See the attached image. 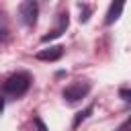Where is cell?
<instances>
[{
  "label": "cell",
  "mask_w": 131,
  "mask_h": 131,
  "mask_svg": "<svg viewBox=\"0 0 131 131\" xmlns=\"http://www.w3.org/2000/svg\"><path fill=\"white\" fill-rule=\"evenodd\" d=\"M29 88H31V76L27 72H16L4 82V92L8 96H14V98L23 96Z\"/></svg>",
  "instance_id": "cell-1"
},
{
  "label": "cell",
  "mask_w": 131,
  "mask_h": 131,
  "mask_svg": "<svg viewBox=\"0 0 131 131\" xmlns=\"http://www.w3.org/2000/svg\"><path fill=\"white\" fill-rule=\"evenodd\" d=\"M18 16L27 27H33L39 16V2L37 0H23L18 6Z\"/></svg>",
  "instance_id": "cell-2"
},
{
  "label": "cell",
  "mask_w": 131,
  "mask_h": 131,
  "mask_svg": "<svg viewBox=\"0 0 131 131\" xmlns=\"http://www.w3.org/2000/svg\"><path fill=\"white\" fill-rule=\"evenodd\" d=\"M88 92H90V84H88V82H74V84H70V86L63 88L61 96H63L68 102H78V100L86 98Z\"/></svg>",
  "instance_id": "cell-3"
},
{
  "label": "cell",
  "mask_w": 131,
  "mask_h": 131,
  "mask_svg": "<svg viewBox=\"0 0 131 131\" xmlns=\"http://www.w3.org/2000/svg\"><path fill=\"white\" fill-rule=\"evenodd\" d=\"M63 55V47L61 45H49L47 49H41V51H37V59H41V61H57L59 57Z\"/></svg>",
  "instance_id": "cell-4"
},
{
  "label": "cell",
  "mask_w": 131,
  "mask_h": 131,
  "mask_svg": "<svg viewBox=\"0 0 131 131\" xmlns=\"http://www.w3.org/2000/svg\"><path fill=\"white\" fill-rule=\"evenodd\" d=\"M68 25H70L68 10H61V12H59V25H57V29H53L49 35H43V37H41V41H43V43H47V41H51V39H57V37L68 29Z\"/></svg>",
  "instance_id": "cell-5"
},
{
  "label": "cell",
  "mask_w": 131,
  "mask_h": 131,
  "mask_svg": "<svg viewBox=\"0 0 131 131\" xmlns=\"http://www.w3.org/2000/svg\"><path fill=\"white\" fill-rule=\"evenodd\" d=\"M123 8H125V0H113V2H111V6H108V12H106L104 23H106V25H113L115 20H119V16H121Z\"/></svg>",
  "instance_id": "cell-6"
},
{
  "label": "cell",
  "mask_w": 131,
  "mask_h": 131,
  "mask_svg": "<svg viewBox=\"0 0 131 131\" xmlns=\"http://www.w3.org/2000/svg\"><path fill=\"white\" fill-rule=\"evenodd\" d=\"M92 111H94V106H92V104H90V106H86L84 111H78V113H76V117H74V121H72V127H74V129H76V127H80V123H82L84 119H88V115H90Z\"/></svg>",
  "instance_id": "cell-7"
},
{
  "label": "cell",
  "mask_w": 131,
  "mask_h": 131,
  "mask_svg": "<svg viewBox=\"0 0 131 131\" xmlns=\"http://www.w3.org/2000/svg\"><path fill=\"white\" fill-rule=\"evenodd\" d=\"M8 33H10V27H8V18L0 12V41H4L6 37H8Z\"/></svg>",
  "instance_id": "cell-8"
},
{
  "label": "cell",
  "mask_w": 131,
  "mask_h": 131,
  "mask_svg": "<svg viewBox=\"0 0 131 131\" xmlns=\"http://www.w3.org/2000/svg\"><path fill=\"white\" fill-rule=\"evenodd\" d=\"M78 6H80V23H88L90 12H92V10H90V6H88V4H82V2H80Z\"/></svg>",
  "instance_id": "cell-9"
},
{
  "label": "cell",
  "mask_w": 131,
  "mask_h": 131,
  "mask_svg": "<svg viewBox=\"0 0 131 131\" xmlns=\"http://www.w3.org/2000/svg\"><path fill=\"white\" fill-rule=\"evenodd\" d=\"M35 127H37V131H49V129H47V125L43 123V119H41V117H35Z\"/></svg>",
  "instance_id": "cell-10"
},
{
  "label": "cell",
  "mask_w": 131,
  "mask_h": 131,
  "mask_svg": "<svg viewBox=\"0 0 131 131\" xmlns=\"http://www.w3.org/2000/svg\"><path fill=\"white\" fill-rule=\"evenodd\" d=\"M119 96H121L123 100H131V90H129V88H121Z\"/></svg>",
  "instance_id": "cell-11"
},
{
  "label": "cell",
  "mask_w": 131,
  "mask_h": 131,
  "mask_svg": "<svg viewBox=\"0 0 131 131\" xmlns=\"http://www.w3.org/2000/svg\"><path fill=\"white\" fill-rule=\"evenodd\" d=\"M129 129H131V119H125V121L119 125V129H117V131H129Z\"/></svg>",
  "instance_id": "cell-12"
},
{
  "label": "cell",
  "mask_w": 131,
  "mask_h": 131,
  "mask_svg": "<svg viewBox=\"0 0 131 131\" xmlns=\"http://www.w3.org/2000/svg\"><path fill=\"white\" fill-rule=\"evenodd\" d=\"M2 111H4V96L0 94V115H2Z\"/></svg>",
  "instance_id": "cell-13"
}]
</instances>
